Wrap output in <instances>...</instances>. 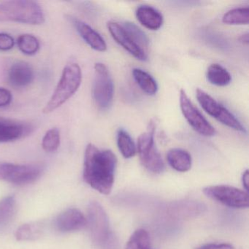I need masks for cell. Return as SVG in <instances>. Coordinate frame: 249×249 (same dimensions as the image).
Wrapping results in <instances>:
<instances>
[{"label":"cell","mask_w":249,"mask_h":249,"mask_svg":"<svg viewBox=\"0 0 249 249\" xmlns=\"http://www.w3.org/2000/svg\"><path fill=\"white\" fill-rule=\"evenodd\" d=\"M40 226L33 224H23L16 231V238L19 241L36 240L40 237Z\"/></svg>","instance_id":"cell-28"},{"label":"cell","mask_w":249,"mask_h":249,"mask_svg":"<svg viewBox=\"0 0 249 249\" xmlns=\"http://www.w3.org/2000/svg\"><path fill=\"white\" fill-rule=\"evenodd\" d=\"M17 43L19 50L28 56L36 54L40 49V42L33 35H21L18 37Z\"/></svg>","instance_id":"cell-26"},{"label":"cell","mask_w":249,"mask_h":249,"mask_svg":"<svg viewBox=\"0 0 249 249\" xmlns=\"http://www.w3.org/2000/svg\"><path fill=\"white\" fill-rule=\"evenodd\" d=\"M126 249H153L148 231L143 229L136 230L127 242Z\"/></svg>","instance_id":"cell-25"},{"label":"cell","mask_w":249,"mask_h":249,"mask_svg":"<svg viewBox=\"0 0 249 249\" xmlns=\"http://www.w3.org/2000/svg\"><path fill=\"white\" fill-rule=\"evenodd\" d=\"M0 21L40 25L45 14L40 5L31 0H12L0 2Z\"/></svg>","instance_id":"cell-2"},{"label":"cell","mask_w":249,"mask_h":249,"mask_svg":"<svg viewBox=\"0 0 249 249\" xmlns=\"http://www.w3.org/2000/svg\"><path fill=\"white\" fill-rule=\"evenodd\" d=\"M167 160L172 168L180 173L189 171L192 167V156L181 148L170 149L167 154Z\"/></svg>","instance_id":"cell-18"},{"label":"cell","mask_w":249,"mask_h":249,"mask_svg":"<svg viewBox=\"0 0 249 249\" xmlns=\"http://www.w3.org/2000/svg\"><path fill=\"white\" fill-rule=\"evenodd\" d=\"M43 171L41 164L0 162V180L16 185L29 184L37 180Z\"/></svg>","instance_id":"cell-7"},{"label":"cell","mask_w":249,"mask_h":249,"mask_svg":"<svg viewBox=\"0 0 249 249\" xmlns=\"http://www.w3.org/2000/svg\"><path fill=\"white\" fill-rule=\"evenodd\" d=\"M222 21L229 25H247L249 21V8H237L224 14Z\"/></svg>","instance_id":"cell-24"},{"label":"cell","mask_w":249,"mask_h":249,"mask_svg":"<svg viewBox=\"0 0 249 249\" xmlns=\"http://www.w3.org/2000/svg\"><path fill=\"white\" fill-rule=\"evenodd\" d=\"M60 141V131L58 128H52L45 134L42 141V148L46 152H54L59 148Z\"/></svg>","instance_id":"cell-27"},{"label":"cell","mask_w":249,"mask_h":249,"mask_svg":"<svg viewBox=\"0 0 249 249\" xmlns=\"http://www.w3.org/2000/svg\"><path fill=\"white\" fill-rule=\"evenodd\" d=\"M108 31L116 43H119L126 52L138 60L145 61L148 59L147 53L141 50L126 33L122 25L113 21H109L107 24Z\"/></svg>","instance_id":"cell-12"},{"label":"cell","mask_w":249,"mask_h":249,"mask_svg":"<svg viewBox=\"0 0 249 249\" xmlns=\"http://www.w3.org/2000/svg\"><path fill=\"white\" fill-rule=\"evenodd\" d=\"M132 75L137 84L148 95H154L158 91L157 81L148 72L139 68L132 70Z\"/></svg>","instance_id":"cell-21"},{"label":"cell","mask_w":249,"mask_h":249,"mask_svg":"<svg viewBox=\"0 0 249 249\" xmlns=\"http://www.w3.org/2000/svg\"><path fill=\"white\" fill-rule=\"evenodd\" d=\"M117 158L110 150H100L89 144L86 148L84 179L94 190L103 195L111 192L114 183Z\"/></svg>","instance_id":"cell-1"},{"label":"cell","mask_w":249,"mask_h":249,"mask_svg":"<svg viewBox=\"0 0 249 249\" xmlns=\"http://www.w3.org/2000/svg\"><path fill=\"white\" fill-rule=\"evenodd\" d=\"M82 81V72L77 63L67 65L56 86L53 95L43 108L45 114H49L65 104L76 93Z\"/></svg>","instance_id":"cell-3"},{"label":"cell","mask_w":249,"mask_h":249,"mask_svg":"<svg viewBox=\"0 0 249 249\" xmlns=\"http://www.w3.org/2000/svg\"><path fill=\"white\" fill-rule=\"evenodd\" d=\"M34 71L27 62H15L8 71V83L15 88L27 87L34 81Z\"/></svg>","instance_id":"cell-14"},{"label":"cell","mask_w":249,"mask_h":249,"mask_svg":"<svg viewBox=\"0 0 249 249\" xmlns=\"http://www.w3.org/2000/svg\"><path fill=\"white\" fill-rule=\"evenodd\" d=\"M33 126L28 124L0 119V142H8L21 139L31 133Z\"/></svg>","instance_id":"cell-13"},{"label":"cell","mask_w":249,"mask_h":249,"mask_svg":"<svg viewBox=\"0 0 249 249\" xmlns=\"http://www.w3.org/2000/svg\"><path fill=\"white\" fill-rule=\"evenodd\" d=\"M196 97L199 105L208 115L231 129L246 133V129L237 118L208 93L197 89L196 90Z\"/></svg>","instance_id":"cell-8"},{"label":"cell","mask_w":249,"mask_h":249,"mask_svg":"<svg viewBox=\"0 0 249 249\" xmlns=\"http://www.w3.org/2000/svg\"><path fill=\"white\" fill-rule=\"evenodd\" d=\"M180 107L185 119L196 132L205 137H212L215 135V128L195 107L186 91L183 89L180 91Z\"/></svg>","instance_id":"cell-10"},{"label":"cell","mask_w":249,"mask_h":249,"mask_svg":"<svg viewBox=\"0 0 249 249\" xmlns=\"http://www.w3.org/2000/svg\"><path fill=\"white\" fill-rule=\"evenodd\" d=\"M239 41L243 44L248 45L249 42V33H245V34L240 36L239 37Z\"/></svg>","instance_id":"cell-33"},{"label":"cell","mask_w":249,"mask_h":249,"mask_svg":"<svg viewBox=\"0 0 249 249\" xmlns=\"http://www.w3.org/2000/svg\"><path fill=\"white\" fill-rule=\"evenodd\" d=\"M205 207L203 204L195 201H180L172 203L169 207L170 215L178 218H192L203 213Z\"/></svg>","instance_id":"cell-16"},{"label":"cell","mask_w":249,"mask_h":249,"mask_svg":"<svg viewBox=\"0 0 249 249\" xmlns=\"http://www.w3.org/2000/svg\"><path fill=\"white\" fill-rule=\"evenodd\" d=\"M87 225V218L77 208H69L63 211L55 220V227L61 232L78 231Z\"/></svg>","instance_id":"cell-11"},{"label":"cell","mask_w":249,"mask_h":249,"mask_svg":"<svg viewBox=\"0 0 249 249\" xmlns=\"http://www.w3.org/2000/svg\"><path fill=\"white\" fill-rule=\"evenodd\" d=\"M15 41L14 37L6 33H0V51L6 52L14 48Z\"/></svg>","instance_id":"cell-29"},{"label":"cell","mask_w":249,"mask_h":249,"mask_svg":"<svg viewBox=\"0 0 249 249\" xmlns=\"http://www.w3.org/2000/svg\"><path fill=\"white\" fill-rule=\"evenodd\" d=\"M72 22L78 34L91 49L100 52L107 50V44L104 39L92 27L76 18H72Z\"/></svg>","instance_id":"cell-15"},{"label":"cell","mask_w":249,"mask_h":249,"mask_svg":"<svg viewBox=\"0 0 249 249\" xmlns=\"http://www.w3.org/2000/svg\"><path fill=\"white\" fill-rule=\"evenodd\" d=\"M87 219L93 243L102 249H116L117 241L110 229L107 213L100 203L90 202Z\"/></svg>","instance_id":"cell-4"},{"label":"cell","mask_w":249,"mask_h":249,"mask_svg":"<svg viewBox=\"0 0 249 249\" xmlns=\"http://www.w3.org/2000/svg\"><path fill=\"white\" fill-rule=\"evenodd\" d=\"M117 145L119 151L124 158L133 157L137 152L136 145L127 132L120 129L117 133Z\"/></svg>","instance_id":"cell-23"},{"label":"cell","mask_w":249,"mask_h":249,"mask_svg":"<svg viewBox=\"0 0 249 249\" xmlns=\"http://www.w3.org/2000/svg\"><path fill=\"white\" fill-rule=\"evenodd\" d=\"M124 30L129 35V37L133 40L134 43L145 53L148 52V46H149V40L147 37L145 33L138 27L134 23L127 22L124 23L122 25Z\"/></svg>","instance_id":"cell-22"},{"label":"cell","mask_w":249,"mask_h":249,"mask_svg":"<svg viewBox=\"0 0 249 249\" xmlns=\"http://www.w3.org/2000/svg\"><path fill=\"white\" fill-rule=\"evenodd\" d=\"M135 14L138 21L148 30H158L162 26L163 17L161 13L150 5H140Z\"/></svg>","instance_id":"cell-17"},{"label":"cell","mask_w":249,"mask_h":249,"mask_svg":"<svg viewBox=\"0 0 249 249\" xmlns=\"http://www.w3.org/2000/svg\"><path fill=\"white\" fill-rule=\"evenodd\" d=\"M92 95L99 108L106 110L112 105L114 96V84L108 69L104 64L94 65V79Z\"/></svg>","instance_id":"cell-6"},{"label":"cell","mask_w":249,"mask_h":249,"mask_svg":"<svg viewBox=\"0 0 249 249\" xmlns=\"http://www.w3.org/2000/svg\"><path fill=\"white\" fill-rule=\"evenodd\" d=\"M207 80L216 87H227L231 83L230 72L218 64H212L208 67L206 72Z\"/></svg>","instance_id":"cell-19"},{"label":"cell","mask_w":249,"mask_h":249,"mask_svg":"<svg viewBox=\"0 0 249 249\" xmlns=\"http://www.w3.org/2000/svg\"><path fill=\"white\" fill-rule=\"evenodd\" d=\"M249 170H246L243 173V178H242V181H243V186L246 191L249 190Z\"/></svg>","instance_id":"cell-32"},{"label":"cell","mask_w":249,"mask_h":249,"mask_svg":"<svg viewBox=\"0 0 249 249\" xmlns=\"http://www.w3.org/2000/svg\"><path fill=\"white\" fill-rule=\"evenodd\" d=\"M196 249H234V248L230 243H208L202 245Z\"/></svg>","instance_id":"cell-31"},{"label":"cell","mask_w":249,"mask_h":249,"mask_svg":"<svg viewBox=\"0 0 249 249\" xmlns=\"http://www.w3.org/2000/svg\"><path fill=\"white\" fill-rule=\"evenodd\" d=\"M13 96L11 91L6 89L0 88V107H6L12 102Z\"/></svg>","instance_id":"cell-30"},{"label":"cell","mask_w":249,"mask_h":249,"mask_svg":"<svg viewBox=\"0 0 249 249\" xmlns=\"http://www.w3.org/2000/svg\"><path fill=\"white\" fill-rule=\"evenodd\" d=\"M208 197L232 208H247L249 194L233 186L227 185L207 186L203 189Z\"/></svg>","instance_id":"cell-9"},{"label":"cell","mask_w":249,"mask_h":249,"mask_svg":"<svg viewBox=\"0 0 249 249\" xmlns=\"http://www.w3.org/2000/svg\"><path fill=\"white\" fill-rule=\"evenodd\" d=\"M17 212L15 196H8L0 200V231L6 228Z\"/></svg>","instance_id":"cell-20"},{"label":"cell","mask_w":249,"mask_h":249,"mask_svg":"<svg viewBox=\"0 0 249 249\" xmlns=\"http://www.w3.org/2000/svg\"><path fill=\"white\" fill-rule=\"evenodd\" d=\"M156 126L153 121L148 124L146 132L140 135L138 140V150L141 164L148 171L161 173L164 170V163L154 142Z\"/></svg>","instance_id":"cell-5"}]
</instances>
